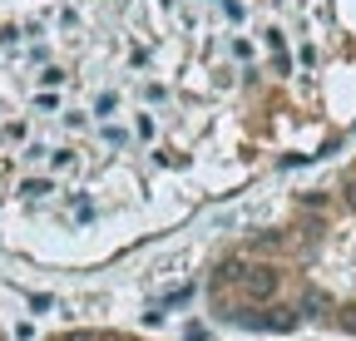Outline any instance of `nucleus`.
I'll return each instance as SVG.
<instances>
[{
	"label": "nucleus",
	"instance_id": "f257e3e1",
	"mask_svg": "<svg viewBox=\"0 0 356 341\" xmlns=\"http://www.w3.org/2000/svg\"><path fill=\"white\" fill-rule=\"evenodd\" d=\"M356 129V0H0V247L104 267Z\"/></svg>",
	"mask_w": 356,
	"mask_h": 341
},
{
	"label": "nucleus",
	"instance_id": "f03ea898",
	"mask_svg": "<svg viewBox=\"0 0 356 341\" xmlns=\"http://www.w3.org/2000/svg\"><path fill=\"white\" fill-rule=\"evenodd\" d=\"M203 312L248 336H356V163L222 242L203 267Z\"/></svg>",
	"mask_w": 356,
	"mask_h": 341
},
{
	"label": "nucleus",
	"instance_id": "7ed1b4c3",
	"mask_svg": "<svg viewBox=\"0 0 356 341\" xmlns=\"http://www.w3.org/2000/svg\"><path fill=\"white\" fill-rule=\"evenodd\" d=\"M40 341H163V336L134 331V326H114V322H65V326H50Z\"/></svg>",
	"mask_w": 356,
	"mask_h": 341
},
{
	"label": "nucleus",
	"instance_id": "20e7f679",
	"mask_svg": "<svg viewBox=\"0 0 356 341\" xmlns=\"http://www.w3.org/2000/svg\"><path fill=\"white\" fill-rule=\"evenodd\" d=\"M0 341H10V326H6V312H0Z\"/></svg>",
	"mask_w": 356,
	"mask_h": 341
},
{
	"label": "nucleus",
	"instance_id": "39448f33",
	"mask_svg": "<svg viewBox=\"0 0 356 341\" xmlns=\"http://www.w3.org/2000/svg\"><path fill=\"white\" fill-rule=\"evenodd\" d=\"M282 341H287V336H282Z\"/></svg>",
	"mask_w": 356,
	"mask_h": 341
}]
</instances>
